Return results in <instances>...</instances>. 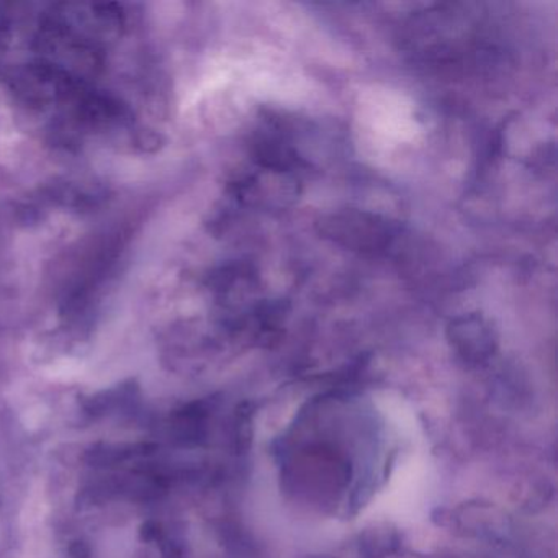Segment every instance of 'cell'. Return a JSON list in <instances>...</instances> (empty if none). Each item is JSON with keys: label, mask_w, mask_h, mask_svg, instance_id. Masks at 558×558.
<instances>
[{"label": "cell", "mask_w": 558, "mask_h": 558, "mask_svg": "<svg viewBox=\"0 0 558 558\" xmlns=\"http://www.w3.org/2000/svg\"><path fill=\"white\" fill-rule=\"evenodd\" d=\"M322 234L339 246L364 254H380L393 240L391 225L378 215L362 210H342L319 223Z\"/></svg>", "instance_id": "6da1fadb"}, {"label": "cell", "mask_w": 558, "mask_h": 558, "mask_svg": "<svg viewBox=\"0 0 558 558\" xmlns=\"http://www.w3.org/2000/svg\"><path fill=\"white\" fill-rule=\"evenodd\" d=\"M300 194V179L295 174L256 168L231 184V195L240 204L251 207L286 208Z\"/></svg>", "instance_id": "7a4b0ae2"}, {"label": "cell", "mask_w": 558, "mask_h": 558, "mask_svg": "<svg viewBox=\"0 0 558 558\" xmlns=\"http://www.w3.org/2000/svg\"><path fill=\"white\" fill-rule=\"evenodd\" d=\"M449 339L469 359L486 357L495 345L492 326L480 315L457 316L450 322Z\"/></svg>", "instance_id": "3957f363"}]
</instances>
